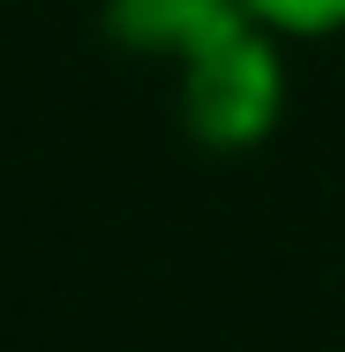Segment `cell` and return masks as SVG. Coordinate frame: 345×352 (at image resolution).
<instances>
[{
    "label": "cell",
    "instance_id": "obj_2",
    "mask_svg": "<svg viewBox=\"0 0 345 352\" xmlns=\"http://www.w3.org/2000/svg\"><path fill=\"white\" fill-rule=\"evenodd\" d=\"M113 38L210 53V45L240 38V15H233V0H113Z\"/></svg>",
    "mask_w": 345,
    "mask_h": 352
},
{
    "label": "cell",
    "instance_id": "obj_1",
    "mask_svg": "<svg viewBox=\"0 0 345 352\" xmlns=\"http://www.w3.org/2000/svg\"><path fill=\"white\" fill-rule=\"evenodd\" d=\"M271 113H278V68L248 45V38H225V45L196 53L188 128H196L203 142H248Z\"/></svg>",
    "mask_w": 345,
    "mask_h": 352
},
{
    "label": "cell",
    "instance_id": "obj_3",
    "mask_svg": "<svg viewBox=\"0 0 345 352\" xmlns=\"http://www.w3.org/2000/svg\"><path fill=\"white\" fill-rule=\"evenodd\" d=\"M263 15H278V23H293V30H315V23H338L345 0H255Z\"/></svg>",
    "mask_w": 345,
    "mask_h": 352
}]
</instances>
